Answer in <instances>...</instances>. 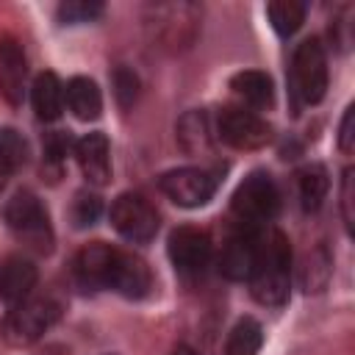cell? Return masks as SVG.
<instances>
[{
  "label": "cell",
  "mask_w": 355,
  "mask_h": 355,
  "mask_svg": "<svg viewBox=\"0 0 355 355\" xmlns=\"http://www.w3.org/2000/svg\"><path fill=\"white\" fill-rule=\"evenodd\" d=\"M178 139L183 144L186 153H202L211 144V133H208V119L202 111H191L180 119L178 125Z\"/></svg>",
  "instance_id": "23"
},
{
  "label": "cell",
  "mask_w": 355,
  "mask_h": 355,
  "mask_svg": "<svg viewBox=\"0 0 355 355\" xmlns=\"http://www.w3.org/2000/svg\"><path fill=\"white\" fill-rule=\"evenodd\" d=\"M67 150H69L67 133L55 130V133H47V136H44V164H50L55 172L61 169V164H64V158H67Z\"/></svg>",
  "instance_id": "27"
},
{
  "label": "cell",
  "mask_w": 355,
  "mask_h": 355,
  "mask_svg": "<svg viewBox=\"0 0 355 355\" xmlns=\"http://www.w3.org/2000/svg\"><path fill=\"white\" fill-rule=\"evenodd\" d=\"M258 252H261V233H255V227H244L225 241L219 255V272L227 280H250L258 266Z\"/></svg>",
  "instance_id": "12"
},
{
  "label": "cell",
  "mask_w": 355,
  "mask_h": 355,
  "mask_svg": "<svg viewBox=\"0 0 355 355\" xmlns=\"http://www.w3.org/2000/svg\"><path fill=\"white\" fill-rule=\"evenodd\" d=\"M230 205H233V214L241 219V225L255 227V225L275 219V214L280 208V191H277L272 175L252 172L239 183Z\"/></svg>",
  "instance_id": "5"
},
{
  "label": "cell",
  "mask_w": 355,
  "mask_h": 355,
  "mask_svg": "<svg viewBox=\"0 0 355 355\" xmlns=\"http://www.w3.org/2000/svg\"><path fill=\"white\" fill-rule=\"evenodd\" d=\"M103 205H100V197L97 194H89V191H80L72 202V222L75 227H89L97 222Z\"/></svg>",
  "instance_id": "25"
},
{
  "label": "cell",
  "mask_w": 355,
  "mask_h": 355,
  "mask_svg": "<svg viewBox=\"0 0 355 355\" xmlns=\"http://www.w3.org/2000/svg\"><path fill=\"white\" fill-rule=\"evenodd\" d=\"M263 344V330L252 316H244L233 324L225 341V355H258Z\"/></svg>",
  "instance_id": "20"
},
{
  "label": "cell",
  "mask_w": 355,
  "mask_h": 355,
  "mask_svg": "<svg viewBox=\"0 0 355 355\" xmlns=\"http://www.w3.org/2000/svg\"><path fill=\"white\" fill-rule=\"evenodd\" d=\"M216 133L225 144L236 147V150H258L269 141L272 130L266 125V119H261L252 111H244L239 105H227L219 111L216 116Z\"/></svg>",
  "instance_id": "10"
},
{
  "label": "cell",
  "mask_w": 355,
  "mask_h": 355,
  "mask_svg": "<svg viewBox=\"0 0 355 355\" xmlns=\"http://www.w3.org/2000/svg\"><path fill=\"white\" fill-rule=\"evenodd\" d=\"M111 225L122 239L133 244H147L158 233V211L150 205L147 197L125 191L111 205Z\"/></svg>",
  "instance_id": "8"
},
{
  "label": "cell",
  "mask_w": 355,
  "mask_h": 355,
  "mask_svg": "<svg viewBox=\"0 0 355 355\" xmlns=\"http://www.w3.org/2000/svg\"><path fill=\"white\" fill-rule=\"evenodd\" d=\"M75 158L83 178L94 186H105L111 180V147L105 133H86L75 141Z\"/></svg>",
  "instance_id": "14"
},
{
  "label": "cell",
  "mask_w": 355,
  "mask_h": 355,
  "mask_svg": "<svg viewBox=\"0 0 355 355\" xmlns=\"http://www.w3.org/2000/svg\"><path fill=\"white\" fill-rule=\"evenodd\" d=\"M169 355H200V352H194L191 347H178V349H172Z\"/></svg>",
  "instance_id": "30"
},
{
  "label": "cell",
  "mask_w": 355,
  "mask_h": 355,
  "mask_svg": "<svg viewBox=\"0 0 355 355\" xmlns=\"http://www.w3.org/2000/svg\"><path fill=\"white\" fill-rule=\"evenodd\" d=\"M266 14H269L272 28L280 36H291L305 22V3H300V0H272L266 6Z\"/></svg>",
  "instance_id": "22"
},
{
  "label": "cell",
  "mask_w": 355,
  "mask_h": 355,
  "mask_svg": "<svg viewBox=\"0 0 355 355\" xmlns=\"http://www.w3.org/2000/svg\"><path fill=\"white\" fill-rule=\"evenodd\" d=\"M3 219L11 227V233L25 241L31 250L36 252H50L53 250V227H50V216L47 208L42 205V200L31 191H17L6 208H3Z\"/></svg>",
  "instance_id": "3"
},
{
  "label": "cell",
  "mask_w": 355,
  "mask_h": 355,
  "mask_svg": "<svg viewBox=\"0 0 355 355\" xmlns=\"http://www.w3.org/2000/svg\"><path fill=\"white\" fill-rule=\"evenodd\" d=\"M291 89L305 105H316L327 92V55L319 39H305L297 44L291 58Z\"/></svg>",
  "instance_id": "6"
},
{
  "label": "cell",
  "mask_w": 355,
  "mask_h": 355,
  "mask_svg": "<svg viewBox=\"0 0 355 355\" xmlns=\"http://www.w3.org/2000/svg\"><path fill=\"white\" fill-rule=\"evenodd\" d=\"M169 261L180 275H200L211 261V239L205 230L183 225L169 233Z\"/></svg>",
  "instance_id": "11"
},
{
  "label": "cell",
  "mask_w": 355,
  "mask_h": 355,
  "mask_svg": "<svg viewBox=\"0 0 355 355\" xmlns=\"http://www.w3.org/2000/svg\"><path fill=\"white\" fill-rule=\"evenodd\" d=\"M25 78H28V61L22 53V44L14 36L0 39V94L8 105H19L25 94Z\"/></svg>",
  "instance_id": "13"
},
{
  "label": "cell",
  "mask_w": 355,
  "mask_h": 355,
  "mask_svg": "<svg viewBox=\"0 0 355 355\" xmlns=\"http://www.w3.org/2000/svg\"><path fill=\"white\" fill-rule=\"evenodd\" d=\"M25 158H28V144L22 133H17L14 128H0V191L6 189L11 175L25 164Z\"/></svg>",
  "instance_id": "19"
},
{
  "label": "cell",
  "mask_w": 355,
  "mask_h": 355,
  "mask_svg": "<svg viewBox=\"0 0 355 355\" xmlns=\"http://www.w3.org/2000/svg\"><path fill=\"white\" fill-rule=\"evenodd\" d=\"M103 14L100 0H67L58 6V19L64 25H78V22H92Z\"/></svg>",
  "instance_id": "24"
},
{
  "label": "cell",
  "mask_w": 355,
  "mask_h": 355,
  "mask_svg": "<svg viewBox=\"0 0 355 355\" xmlns=\"http://www.w3.org/2000/svg\"><path fill=\"white\" fill-rule=\"evenodd\" d=\"M64 100H67L69 111H72L78 119H83V122L97 119L100 111H103V94H100L97 83H94L92 78H83V75H78V78H72V80L67 83Z\"/></svg>",
  "instance_id": "17"
},
{
  "label": "cell",
  "mask_w": 355,
  "mask_h": 355,
  "mask_svg": "<svg viewBox=\"0 0 355 355\" xmlns=\"http://www.w3.org/2000/svg\"><path fill=\"white\" fill-rule=\"evenodd\" d=\"M288 275H291V247L286 233L269 230L261 236V252L255 275L250 277L252 297L261 305H283L288 300Z\"/></svg>",
  "instance_id": "2"
},
{
  "label": "cell",
  "mask_w": 355,
  "mask_h": 355,
  "mask_svg": "<svg viewBox=\"0 0 355 355\" xmlns=\"http://www.w3.org/2000/svg\"><path fill=\"white\" fill-rule=\"evenodd\" d=\"M36 280H39V272L33 261L22 255H8L0 263V300L8 305H19L22 300L31 297V291L36 288Z\"/></svg>",
  "instance_id": "15"
},
{
  "label": "cell",
  "mask_w": 355,
  "mask_h": 355,
  "mask_svg": "<svg viewBox=\"0 0 355 355\" xmlns=\"http://www.w3.org/2000/svg\"><path fill=\"white\" fill-rule=\"evenodd\" d=\"M114 94H116L122 108L133 105V100L139 94V78H136L133 69H128V67H116L114 69Z\"/></svg>",
  "instance_id": "26"
},
{
  "label": "cell",
  "mask_w": 355,
  "mask_h": 355,
  "mask_svg": "<svg viewBox=\"0 0 355 355\" xmlns=\"http://www.w3.org/2000/svg\"><path fill=\"white\" fill-rule=\"evenodd\" d=\"M297 186H300V202H302V208H305V211H316V208L322 205L324 194H327V186H330L324 166L311 164V166L300 169Z\"/></svg>",
  "instance_id": "21"
},
{
  "label": "cell",
  "mask_w": 355,
  "mask_h": 355,
  "mask_svg": "<svg viewBox=\"0 0 355 355\" xmlns=\"http://www.w3.org/2000/svg\"><path fill=\"white\" fill-rule=\"evenodd\" d=\"M31 103L42 122H55L64 111V86L55 72H39L31 86Z\"/></svg>",
  "instance_id": "16"
},
{
  "label": "cell",
  "mask_w": 355,
  "mask_h": 355,
  "mask_svg": "<svg viewBox=\"0 0 355 355\" xmlns=\"http://www.w3.org/2000/svg\"><path fill=\"white\" fill-rule=\"evenodd\" d=\"M61 316V302L53 297H28L19 305H11V311L3 319V338L14 347L33 344L44 330H50Z\"/></svg>",
  "instance_id": "4"
},
{
  "label": "cell",
  "mask_w": 355,
  "mask_h": 355,
  "mask_svg": "<svg viewBox=\"0 0 355 355\" xmlns=\"http://www.w3.org/2000/svg\"><path fill=\"white\" fill-rule=\"evenodd\" d=\"M230 89L252 108H272L275 103V83L266 72H258V69L236 72L230 78Z\"/></svg>",
  "instance_id": "18"
},
{
  "label": "cell",
  "mask_w": 355,
  "mask_h": 355,
  "mask_svg": "<svg viewBox=\"0 0 355 355\" xmlns=\"http://www.w3.org/2000/svg\"><path fill=\"white\" fill-rule=\"evenodd\" d=\"M216 175L202 166H180L172 172H164L158 186L161 191L180 208H200L205 205L216 191Z\"/></svg>",
  "instance_id": "9"
},
{
  "label": "cell",
  "mask_w": 355,
  "mask_h": 355,
  "mask_svg": "<svg viewBox=\"0 0 355 355\" xmlns=\"http://www.w3.org/2000/svg\"><path fill=\"white\" fill-rule=\"evenodd\" d=\"M352 169H344V180H341V214H344V225L352 233V222H355V211H352Z\"/></svg>",
  "instance_id": "28"
},
{
  "label": "cell",
  "mask_w": 355,
  "mask_h": 355,
  "mask_svg": "<svg viewBox=\"0 0 355 355\" xmlns=\"http://www.w3.org/2000/svg\"><path fill=\"white\" fill-rule=\"evenodd\" d=\"M352 122H355V108L349 105L347 111H344V119H341V133H338V147H341V153H352V139H355V133H352Z\"/></svg>",
  "instance_id": "29"
},
{
  "label": "cell",
  "mask_w": 355,
  "mask_h": 355,
  "mask_svg": "<svg viewBox=\"0 0 355 355\" xmlns=\"http://www.w3.org/2000/svg\"><path fill=\"white\" fill-rule=\"evenodd\" d=\"M72 275L80 288H111L128 300H141L153 286V275L139 255L103 241H94L75 255Z\"/></svg>",
  "instance_id": "1"
},
{
  "label": "cell",
  "mask_w": 355,
  "mask_h": 355,
  "mask_svg": "<svg viewBox=\"0 0 355 355\" xmlns=\"http://www.w3.org/2000/svg\"><path fill=\"white\" fill-rule=\"evenodd\" d=\"M147 25L153 31V36L169 47H189L197 25H200V8L194 3H161V6H150V17Z\"/></svg>",
  "instance_id": "7"
}]
</instances>
